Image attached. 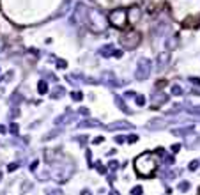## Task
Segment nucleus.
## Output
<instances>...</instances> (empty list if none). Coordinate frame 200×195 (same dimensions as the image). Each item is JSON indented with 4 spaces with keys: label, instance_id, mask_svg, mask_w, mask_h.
<instances>
[{
    "label": "nucleus",
    "instance_id": "obj_1",
    "mask_svg": "<svg viewBox=\"0 0 200 195\" xmlns=\"http://www.w3.org/2000/svg\"><path fill=\"white\" fill-rule=\"evenodd\" d=\"M158 169V160L152 153H143L135 160V170L138 176L143 177H151Z\"/></svg>",
    "mask_w": 200,
    "mask_h": 195
},
{
    "label": "nucleus",
    "instance_id": "obj_2",
    "mask_svg": "<svg viewBox=\"0 0 200 195\" xmlns=\"http://www.w3.org/2000/svg\"><path fill=\"white\" fill-rule=\"evenodd\" d=\"M140 32H137V30H129V32H124L122 34V38H120V44L126 48V50H135L138 44H140Z\"/></svg>",
    "mask_w": 200,
    "mask_h": 195
},
{
    "label": "nucleus",
    "instance_id": "obj_3",
    "mask_svg": "<svg viewBox=\"0 0 200 195\" xmlns=\"http://www.w3.org/2000/svg\"><path fill=\"white\" fill-rule=\"evenodd\" d=\"M110 21H112V25H115L117 28H124V27L128 25V13L122 11V9H115V11H112V14H110Z\"/></svg>",
    "mask_w": 200,
    "mask_h": 195
},
{
    "label": "nucleus",
    "instance_id": "obj_4",
    "mask_svg": "<svg viewBox=\"0 0 200 195\" xmlns=\"http://www.w3.org/2000/svg\"><path fill=\"white\" fill-rule=\"evenodd\" d=\"M149 75H151V60L149 58H140L138 66H137V71H135V78L137 80H145Z\"/></svg>",
    "mask_w": 200,
    "mask_h": 195
},
{
    "label": "nucleus",
    "instance_id": "obj_5",
    "mask_svg": "<svg viewBox=\"0 0 200 195\" xmlns=\"http://www.w3.org/2000/svg\"><path fill=\"white\" fill-rule=\"evenodd\" d=\"M168 62H170V53L168 52H161L158 58H156V69L158 71H165L166 69V66H168Z\"/></svg>",
    "mask_w": 200,
    "mask_h": 195
},
{
    "label": "nucleus",
    "instance_id": "obj_6",
    "mask_svg": "<svg viewBox=\"0 0 200 195\" xmlns=\"http://www.w3.org/2000/svg\"><path fill=\"white\" fill-rule=\"evenodd\" d=\"M142 16V11L138 7H131L129 11H128V23L129 25H135V23H138V20Z\"/></svg>",
    "mask_w": 200,
    "mask_h": 195
},
{
    "label": "nucleus",
    "instance_id": "obj_7",
    "mask_svg": "<svg viewBox=\"0 0 200 195\" xmlns=\"http://www.w3.org/2000/svg\"><path fill=\"white\" fill-rule=\"evenodd\" d=\"M166 101H168V96H166V94H161V92L158 94V92H156V94L152 96V106H154V108H156V106H161V105H165Z\"/></svg>",
    "mask_w": 200,
    "mask_h": 195
},
{
    "label": "nucleus",
    "instance_id": "obj_8",
    "mask_svg": "<svg viewBox=\"0 0 200 195\" xmlns=\"http://www.w3.org/2000/svg\"><path fill=\"white\" fill-rule=\"evenodd\" d=\"M108 130H126V128H131L129 122H124V121H117L115 124H108L106 126Z\"/></svg>",
    "mask_w": 200,
    "mask_h": 195
},
{
    "label": "nucleus",
    "instance_id": "obj_9",
    "mask_svg": "<svg viewBox=\"0 0 200 195\" xmlns=\"http://www.w3.org/2000/svg\"><path fill=\"white\" fill-rule=\"evenodd\" d=\"M113 52H115V48H113L112 44H108V46L101 48V55H103V57H110V55H113Z\"/></svg>",
    "mask_w": 200,
    "mask_h": 195
},
{
    "label": "nucleus",
    "instance_id": "obj_10",
    "mask_svg": "<svg viewBox=\"0 0 200 195\" xmlns=\"http://www.w3.org/2000/svg\"><path fill=\"white\" fill-rule=\"evenodd\" d=\"M149 130H163L165 128V121H152V124L147 126Z\"/></svg>",
    "mask_w": 200,
    "mask_h": 195
},
{
    "label": "nucleus",
    "instance_id": "obj_11",
    "mask_svg": "<svg viewBox=\"0 0 200 195\" xmlns=\"http://www.w3.org/2000/svg\"><path fill=\"white\" fill-rule=\"evenodd\" d=\"M37 91H39V94H46L48 92V83L44 82V80H39V83H37Z\"/></svg>",
    "mask_w": 200,
    "mask_h": 195
},
{
    "label": "nucleus",
    "instance_id": "obj_12",
    "mask_svg": "<svg viewBox=\"0 0 200 195\" xmlns=\"http://www.w3.org/2000/svg\"><path fill=\"white\" fill-rule=\"evenodd\" d=\"M80 128H92V126H99V122L98 121H94V119H90V121H83L78 124Z\"/></svg>",
    "mask_w": 200,
    "mask_h": 195
},
{
    "label": "nucleus",
    "instance_id": "obj_13",
    "mask_svg": "<svg viewBox=\"0 0 200 195\" xmlns=\"http://www.w3.org/2000/svg\"><path fill=\"white\" fill-rule=\"evenodd\" d=\"M115 103H117V105H119V106H120V110H122V112H129V108L126 106V103L122 101V98L115 96Z\"/></svg>",
    "mask_w": 200,
    "mask_h": 195
},
{
    "label": "nucleus",
    "instance_id": "obj_14",
    "mask_svg": "<svg viewBox=\"0 0 200 195\" xmlns=\"http://www.w3.org/2000/svg\"><path fill=\"white\" fill-rule=\"evenodd\" d=\"M64 94V87H57V89H53V94H51V98H60Z\"/></svg>",
    "mask_w": 200,
    "mask_h": 195
},
{
    "label": "nucleus",
    "instance_id": "obj_15",
    "mask_svg": "<svg viewBox=\"0 0 200 195\" xmlns=\"http://www.w3.org/2000/svg\"><path fill=\"white\" fill-rule=\"evenodd\" d=\"M71 98H73L75 101H81V99H83V94H81L80 91H75V92H71Z\"/></svg>",
    "mask_w": 200,
    "mask_h": 195
},
{
    "label": "nucleus",
    "instance_id": "obj_16",
    "mask_svg": "<svg viewBox=\"0 0 200 195\" xmlns=\"http://www.w3.org/2000/svg\"><path fill=\"white\" fill-rule=\"evenodd\" d=\"M143 194V188L142 186H135L133 190H131V195H142Z\"/></svg>",
    "mask_w": 200,
    "mask_h": 195
},
{
    "label": "nucleus",
    "instance_id": "obj_17",
    "mask_svg": "<svg viewBox=\"0 0 200 195\" xmlns=\"http://www.w3.org/2000/svg\"><path fill=\"white\" fill-rule=\"evenodd\" d=\"M137 140H138V135H128V138H126V142H129V144H133Z\"/></svg>",
    "mask_w": 200,
    "mask_h": 195
},
{
    "label": "nucleus",
    "instance_id": "obj_18",
    "mask_svg": "<svg viewBox=\"0 0 200 195\" xmlns=\"http://www.w3.org/2000/svg\"><path fill=\"white\" fill-rule=\"evenodd\" d=\"M137 105H138V106H143V105H145V98H143V96H137Z\"/></svg>",
    "mask_w": 200,
    "mask_h": 195
},
{
    "label": "nucleus",
    "instance_id": "obj_19",
    "mask_svg": "<svg viewBox=\"0 0 200 195\" xmlns=\"http://www.w3.org/2000/svg\"><path fill=\"white\" fill-rule=\"evenodd\" d=\"M117 167H119L117 161H110V163H108V169H110V170H117Z\"/></svg>",
    "mask_w": 200,
    "mask_h": 195
},
{
    "label": "nucleus",
    "instance_id": "obj_20",
    "mask_svg": "<svg viewBox=\"0 0 200 195\" xmlns=\"http://www.w3.org/2000/svg\"><path fill=\"white\" fill-rule=\"evenodd\" d=\"M172 92H174L175 96H181V92H182V91H181V87H177V85H174V87H172Z\"/></svg>",
    "mask_w": 200,
    "mask_h": 195
},
{
    "label": "nucleus",
    "instance_id": "obj_21",
    "mask_svg": "<svg viewBox=\"0 0 200 195\" xmlns=\"http://www.w3.org/2000/svg\"><path fill=\"white\" fill-rule=\"evenodd\" d=\"M9 130H11V133H18V124H14V122H13Z\"/></svg>",
    "mask_w": 200,
    "mask_h": 195
},
{
    "label": "nucleus",
    "instance_id": "obj_22",
    "mask_svg": "<svg viewBox=\"0 0 200 195\" xmlns=\"http://www.w3.org/2000/svg\"><path fill=\"white\" fill-rule=\"evenodd\" d=\"M57 68L64 69V68H66V60H57Z\"/></svg>",
    "mask_w": 200,
    "mask_h": 195
},
{
    "label": "nucleus",
    "instance_id": "obj_23",
    "mask_svg": "<svg viewBox=\"0 0 200 195\" xmlns=\"http://www.w3.org/2000/svg\"><path fill=\"white\" fill-rule=\"evenodd\" d=\"M124 96L126 98H135V92H133V91H128V92H124Z\"/></svg>",
    "mask_w": 200,
    "mask_h": 195
},
{
    "label": "nucleus",
    "instance_id": "obj_24",
    "mask_svg": "<svg viewBox=\"0 0 200 195\" xmlns=\"http://www.w3.org/2000/svg\"><path fill=\"white\" fill-rule=\"evenodd\" d=\"M124 140H126V138H122V136H115V142H117V144H122Z\"/></svg>",
    "mask_w": 200,
    "mask_h": 195
},
{
    "label": "nucleus",
    "instance_id": "obj_25",
    "mask_svg": "<svg viewBox=\"0 0 200 195\" xmlns=\"http://www.w3.org/2000/svg\"><path fill=\"white\" fill-rule=\"evenodd\" d=\"M14 169H18V163H11L9 165V170H14Z\"/></svg>",
    "mask_w": 200,
    "mask_h": 195
},
{
    "label": "nucleus",
    "instance_id": "obj_26",
    "mask_svg": "<svg viewBox=\"0 0 200 195\" xmlns=\"http://www.w3.org/2000/svg\"><path fill=\"white\" fill-rule=\"evenodd\" d=\"M181 190H188V183H181Z\"/></svg>",
    "mask_w": 200,
    "mask_h": 195
},
{
    "label": "nucleus",
    "instance_id": "obj_27",
    "mask_svg": "<svg viewBox=\"0 0 200 195\" xmlns=\"http://www.w3.org/2000/svg\"><path fill=\"white\" fill-rule=\"evenodd\" d=\"M179 147H181L179 144H175V146H174V147H172V151H174V153H177V151H179Z\"/></svg>",
    "mask_w": 200,
    "mask_h": 195
},
{
    "label": "nucleus",
    "instance_id": "obj_28",
    "mask_svg": "<svg viewBox=\"0 0 200 195\" xmlns=\"http://www.w3.org/2000/svg\"><path fill=\"white\" fill-rule=\"evenodd\" d=\"M101 142H103V136H98V138L94 140V144H101Z\"/></svg>",
    "mask_w": 200,
    "mask_h": 195
},
{
    "label": "nucleus",
    "instance_id": "obj_29",
    "mask_svg": "<svg viewBox=\"0 0 200 195\" xmlns=\"http://www.w3.org/2000/svg\"><path fill=\"white\" fill-rule=\"evenodd\" d=\"M81 195H90V192H89V190H83V192H81Z\"/></svg>",
    "mask_w": 200,
    "mask_h": 195
},
{
    "label": "nucleus",
    "instance_id": "obj_30",
    "mask_svg": "<svg viewBox=\"0 0 200 195\" xmlns=\"http://www.w3.org/2000/svg\"><path fill=\"white\" fill-rule=\"evenodd\" d=\"M0 133H5V126H0Z\"/></svg>",
    "mask_w": 200,
    "mask_h": 195
},
{
    "label": "nucleus",
    "instance_id": "obj_31",
    "mask_svg": "<svg viewBox=\"0 0 200 195\" xmlns=\"http://www.w3.org/2000/svg\"><path fill=\"white\" fill-rule=\"evenodd\" d=\"M0 177H2V174H0Z\"/></svg>",
    "mask_w": 200,
    "mask_h": 195
}]
</instances>
